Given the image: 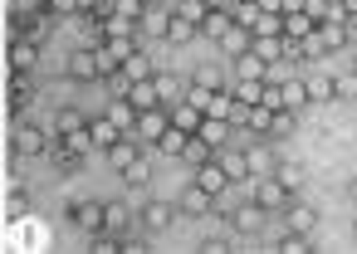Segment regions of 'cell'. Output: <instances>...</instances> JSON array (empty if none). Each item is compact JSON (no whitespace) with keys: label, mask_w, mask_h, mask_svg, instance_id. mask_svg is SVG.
Wrapping results in <instances>:
<instances>
[{"label":"cell","mask_w":357,"mask_h":254,"mask_svg":"<svg viewBox=\"0 0 357 254\" xmlns=\"http://www.w3.org/2000/svg\"><path fill=\"white\" fill-rule=\"evenodd\" d=\"M54 142H50V132L45 127H35L30 118H15V127H10V152L15 157H45Z\"/></svg>","instance_id":"1"},{"label":"cell","mask_w":357,"mask_h":254,"mask_svg":"<svg viewBox=\"0 0 357 254\" xmlns=\"http://www.w3.org/2000/svg\"><path fill=\"white\" fill-rule=\"evenodd\" d=\"M250 196H255V200H259V205H264L269 215H279V210H284V205L294 200V191H289V186H284L279 176H255Z\"/></svg>","instance_id":"2"},{"label":"cell","mask_w":357,"mask_h":254,"mask_svg":"<svg viewBox=\"0 0 357 254\" xmlns=\"http://www.w3.org/2000/svg\"><path fill=\"white\" fill-rule=\"evenodd\" d=\"M103 215H108V200H69V225L84 235H98Z\"/></svg>","instance_id":"3"},{"label":"cell","mask_w":357,"mask_h":254,"mask_svg":"<svg viewBox=\"0 0 357 254\" xmlns=\"http://www.w3.org/2000/svg\"><path fill=\"white\" fill-rule=\"evenodd\" d=\"M264 220H269V210L250 196L245 205H230V220H225V225H230V230H240V235H264Z\"/></svg>","instance_id":"4"},{"label":"cell","mask_w":357,"mask_h":254,"mask_svg":"<svg viewBox=\"0 0 357 254\" xmlns=\"http://www.w3.org/2000/svg\"><path fill=\"white\" fill-rule=\"evenodd\" d=\"M35 98H40V88H35V79L30 74H10V118H30V108H35Z\"/></svg>","instance_id":"5"},{"label":"cell","mask_w":357,"mask_h":254,"mask_svg":"<svg viewBox=\"0 0 357 254\" xmlns=\"http://www.w3.org/2000/svg\"><path fill=\"white\" fill-rule=\"evenodd\" d=\"M279 230H303V235H313V230H318V210L294 196V200L279 210Z\"/></svg>","instance_id":"6"},{"label":"cell","mask_w":357,"mask_h":254,"mask_svg":"<svg viewBox=\"0 0 357 254\" xmlns=\"http://www.w3.org/2000/svg\"><path fill=\"white\" fill-rule=\"evenodd\" d=\"M167 127H172V108H167V103H162V108H147V113H142V122H137V142L157 152V137H162Z\"/></svg>","instance_id":"7"},{"label":"cell","mask_w":357,"mask_h":254,"mask_svg":"<svg viewBox=\"0 0 357 254\" xmlns=\"http://www.w3.org/2000/svg\"><path fill=\"white\" fill-rule=\"evenodd\" d=\"M176 215H181V205H172V200H147L137 220H142V230L162 235V230H172V225H176Z\"/></svg>","instance_id":"8"},{"label":"cell","mask_w":357,"mask_h":254,"mask_svg":"<svg viewBox=\"0 0 357 254\" xmlns=\"http://www.w3.org/2000/svg\"><path fill=\"white\" fill-rule=\"evenodd\" d=\"M196 35H201V25H196L191 15H181V10H172V15L162 20V40H167V45H191Z\"/></svg>","instance_id":"9"},{"label":"cell","mask_w":357,"mask_h":254,"mask_svg":"<svg viewBox=\"0 0 357 254\" xmlns=\"http://www.w3.org/2000/svg\"><path fill=\"white\" fill-rule=\"evenodd\" d=\"M69 79H74V84H93V79H103V69H98V49H93V45L69 54Z\"/></svg>","instance_id":"10"},{"label":"cell","mask_w":357,"mask_h":254,"mask_svg":"<svg viewBox=\"0 0 357 254\" xmlns=\"http://www.w3.org/2000/svg\"><path fill=\"white\" fill-rule=\"evenodd\" d=\"M10 74H35L40 69V45L35 40H10Z\"/></svg>","instance_id":"11"},{"label":"cell","mask_w":357,"mask_h":254,"mask_svg":"<svg viewBox=\"0 0 357 254\" xmlns=\"http://www.w3.org/2000/svg\"><path fill=\"white\" fill-rule=\"evenodd\" d=\"M176 205H181V215H215V191H206V186H196V181H191V186L181 191V200H176Z\"/></svg>","instance_id":"12"},{"label":"cell","mask_w":357,"mask_h":254,"mask_svg":"<svg viewBox=\"0 0 357 254\" xmlns=\"http://www.w3.org/2000/svg\"><path fill=\"white\" fill-rule=\"evenodd\" d=\"M103 230L123 239V235H132V230H142V220H137V215H132V210H128L123 200H108V215H103Z\"/></svg>","instance_id":"13"},{"label":"cell","mask_w":357,"mask_h":254,"mask_svg":"<svg viewBox=\"0 0 357 254\" xmlns=\"http://www.w3.org/2000/svg\"><path fill=\"white\" fill-rule=\"evenodd\" d=\"M191 181H196V186H206V191H215V196H220V191H230V186H235V181H230V176H225V166H220V161H215V157H206V161H201V166H196V176H191Z\"/></svg>","instance_id":"14"},{"label":"cell","mask_w":357,"mask_h":254,"mask_svg":"<svg viewBox=\"0 0 357 254\" xmlns=\"http://www.w3.org/2000/svg\"><path fill=\"white\" fill-rule=\"evenodd\" d=\"M157 88H162V103H167V108H176V103L186 98L191 79H181L176 69H157Z\"/></svg>","instance_id":"15"},{"label":"cell","mask_w":357,"mask_h":254,"mask_svg":"<svg viewBox=\"0 0 357 254\" xmlns=\"http://www.w3.org/2000/svg\"><path fill=\"white\" fill-rule=\"evenodd\" d=\"M137 113H147V108H162V88H157V79H137L128 93H123Z\"/></svg>","instance_id":"16"},{"label":"cell","mask_w":357,"mask_h":254,"mask_svg":"<svg viewBox=\"0 0 357 254\" xmlns=\"http://www.w3.org/2000/svg\"><path fill=\"white\" fill-rule=\"evenodd\" d=\"M142 152H147V147H142L137 137H123V142H113V147H108V166H113V171H128Z\"/></svg>","instance_id":"17"},{"label":"cell","mask_w":357,"mask_h":254,"mask_svg":"<svg viewBox=\"0 0 357 254\" xmlns=\"http://www.w3.org/2000/svg\"><path fill=\"white\" fill-rule=\"evenodd\" d=\"M230 132H235V127H230L225 118H211V113H206V122H201V132H196V137H201L211 152H220V147L230 142Z\"/></svg>","instance_id":"18"},{"label":"cell","mask_w":357,"mask_h":254,"mask_svg":"<svg viewBox=\"0 0 357 254\" xmlns=\"http://www.w3.org/2000/svg\"><path fill=\"white\" fill-rule=\"evenodd\" d=\"M108 118H113V122H118L128 137H137V122H142V113H137L128 98H113V103H108Z\"/></svg>","instance_id":"19"},{"label":"cell","mask_w":357,"mask_h":254,"mask_svg":"<svg viewBox=\"0 0 357 254\" xmlns=\"http://www.w3.org/2000/svg\"><path fill=\"white\" fill-rule=\"evenodd\" d=\"M89 132H93V142H98V152H108L113 142H123L128 132L113 122V118H89Z\"/></svg>","instance_id":"20"},{"label":"cell","mask_w":357,"mask_h":254,"mask_svg":"<svg viewBox=\"0 0 357 254\" xmlns=\"http://www.w3.org/2000/svg\"><path fill=\"white\" fill-rule=\"evenodd\" d=\"M264 64H289L284 59V35H255V45H250Z\"/></svg>","instance_id":"21"},{"label":"cell","mask_w":357,"mask_h":254,"mask_svg":"<svg viewBox=\"0 0 357 254\" xmlns=\"http://www.w3.org/2000/svg\"><path fill=\"white\" fill-rule=\"evenodd\" d=\"M245 161H250V176H274V166H279V157L269 152V137H264V147H250Z\"/></svg>","instance_id":"22"},{"label":"cell","mask_w":357,"mask_h":254,"mask_svg":"<svg viewBox=\"0 0 357 254\" xmlns=\"http://www.w3.org/2000/svg\"><path fill=\"white\" fill-rule=\"evenodd\" d=\"M250 45H255V30H245V25H230V30L220 35V49H225L230 59H235V54H245Z\"/></svg>","instance_id":"23"},{"label":"cell","mask_w":357,"mask_h":254,"mask_svg":"<svg viewBox=\"0 0 357 254\" xmlns=\"http://www.w3.org/2000/svg\"><path fill=\"white\" fill-rule=\"evenodd\" d=\"M235 79H269V64L255 49H245V54H235Z\"/></svg>","instance_id":"24"},{"label":"cell","mask_w":357,"mask_h":254,"mask_svg":"<svg viewBox=\"0 0 357 254\" xmlns=\"http://www.w3.org/2000/svg\"><path fill=\"white\" fill-rule=\"evenodd\" d=\"M303 88H308V103H328V98H337L333 74H303Z\"/></svg>","instance_id":"25"},{"label":"cell","mask_w":357,"mask_h":254,"mask_svg":"<svg viewBox=\"0 0 357 254\" xmlns=\"http://www.w3.org/2000/svg\"><path fill=\"white\" fill-rule=\"evenodd\" d=\"M201 122H206V113H201V108H191L186 98L172 108V127H181V132H201Z\"/></svg>","instance_id":"26"},{"label":"cell","mask_w":357,"mask_h":254,"mask_svg":"<svg viewBox=\"0 0 357 254\" xmlns=\"http://www.w3.org/2000/svg\"><path fill=\"white\" fill-rule=\"evenodd\" d=\"M50 157H54V166H59V171H64V176H74V171H79V166H84V152H74V147H69V142H64V137H59V142H54V147H50Z\"/></svg>","instance_id":"27"},{"label":"cell","mask_w":357,"mask_h":254,"mask_svg":"<svg viewBox=\"0 0 357 254\" xmlns=\"http://www.w3.org/2000/svg\"><path fill=\"white\" fill-rule=\"evenodd\" d=\"M215 161L225 166V176H230V181H245V176H250V161H245V152H235V147H220V152H215Z\"/></svg>","instance_id":"28"},{"label":"cell","mask_w":357,"mask_h":254,"mask_svg":"<svg viewBox=\"0 0 357 254\" xmlns=\"http://www.w3.org/2000/svg\"><path fill=\"white\" fill-rule=\"evenodd\" d=\"M274 249H279V254H308V249H313V235H303V230H279Z\"/></svg>","instance_id":"29"},{"label":"cell","mask_w":357,"mask_h":254,"mask_svg":"<svg viewBox=\"0 0 357 254\" xmlns=\"http://www.w3.org/2000/svg\"><path fill=\"white\" fill-rule=\"evenodd\" d=\"M123 74H128L132 84H137V79H157V64H152V54H147V49H137L132 59H123Z\"/></svg>","instance_id":"30"},{"label":"cell","mask_w":357,"mask_h":254,"mask_svg":"<svg viewBox=\"0 0 357 254\" xmlns=\"http://www.w3.org/2000/svg\"><path fill=\"white\" fill-rule=\"evenodd\" d=\"M294 132H298V113L279 108V113H274V122H269V142H284V137H294Z\"/></svg>","instance_id":"31"},{"label":"cell","mask_w":357,"mask_h":254,"mask_svg":"<svg viewBox=\"0 0 357 254\" xmlns=\"http://www.w3.org/2000/svg\"><path fill=\"white\" fill-rule=\"evenodd\" d=\"M191 137H196V132H181V127H167V132L157 137V152H167V157H181Z\"/></svg>","instance_id":"32"},{"label":"cell","mask_w":357,"mask_h":254,"mask_svg":"<svg viewBox=\"0 0 357 254\" xmlns=\"http://www.w3.org/2000/svg\"><path fill=\"white\" fill-rule=\"evenodd\" d=\"M230 25H235V15H230V10H206V20H201V35L220 40V35H225Z\"/></svg>","instance_id":"33"},{"label":"cell","mask_w":357,"mask_h":254,"mask_svg":"<svg viewBox=\"0 0 357 254\" xmlns=\"http://www.w3.org/2000/svg\"><path fill=\"white\" fill-rule=\"evenodd\" d=\"M313 30H318V20H313L308 10H294V15H284V35L303 40V35H313Z\"/></svg>","instance_id":"34"},{"label":"cell","mask_w":357,"mask_h":254,"mask_svg":"<svg viewBox=\"0 0 357 254\" xmlns=\"http://www.w3.org/2000/svg\"><path fill=\"white\" fill-rule=\"evenodd\" d=\"M89 118L79 113V108H59V118H54V137H69V132H79Z\"/></svg>","instance_id":"35"},{"label":"cell","mask_w":357,"mask_h":254,"mask_svg":"<svg viewBox=\"0 0 357 254\" xmlns=\"http://www.w3.org/2000/svg\"><path fill=\"white\" fill-rule=\"evenodd\" d=\"M215 93H220V88H211V84H201V79H191V88H186V103H191V108H201V113H206V108H211V98H215Z\"/></svg>","instance_id":"36"},{"label":"cell","mask_w":357,"mask_h":254,"mask_svg":"<svg viewBox=\"0 0 357 254\" xmlns=\"http://www.w3.org/2000/svg\"><path fill=\"white\" fill-rule=\"evenodd\" d=\"M308 103V88H303V79H284V108L289 113H298Z\"/></svg>","instance_id":"37"},{"label":"cell","mask_w":357,"mask_h":254,"mask_svg":"<svg viewBox=\"0 0 357 254\" xmlns=\"http://www.w3.org/2000/svg\"><path fill=\"white\" fill-rule=\"evenodd\" d=\"M147 152H152V147H147ZM147 152L123 171V181H128V186H147V181H152V161H147Z\"/></svg>","instance_id":"38"},{"label":"cell","mask_w":357,"mask_h":254,"mask_svg":"<svg viewBox=\"0 0 357 254\" xmlns=\"http://www.w3.org/2000/svg\"><path fill=\"white\" fill-rule=\"evenodd\" d=\"M230 15H235V25H245V30H255V25H259V15H264V10H259V0H240V6H235V10H230Z\"/></svg>","instance_id":"39"},{"label":"cell","mask_w":357,"mask_h":254,"mask_svg":"<svg viewBox=\"0 0 357 254\" xmlns=\"http://www.w3.org/2000/svg\"><path fill=\"white\" fill-rule=\"evenodd\" d=\"M235 98H240V103H259V98H264V79H240V84H235Z\"/></svg>","instance_id":"40"},{"label":"cell","mask_w":357,"mask_h":254,"mask_svg":"<svg viewBox=\"0 0 357 254\" xmlns=\"http://www.w3.org/2000/svg\"><path fill=\"white\" fill-rule=\"evenodd\" d=\"M274 176H279V181H284V186H289V191H294V196H298V191H303V171H298V166H294V161H279V166H274Z\"/></svg>","instance_id":"41"},{"label":"cell","mask_w":357,"mask_h":254,"mask_svg":"<svg viewBox=\"0 0 357 254\" xmlns=\"http://www.w3.org/2000/svg\"><path fill=\"white\" fill-rule=\"evenodd\" d=\"M333 88H337V98H357V69L347 64L342 74H333Z\"/></svg>","instance_id":"42"},{"label":"cell","mask_w":357,"mask_h":254,"mask_svg":"<svg viewBox=\"0 0 357 254\" xmlns=\"http://www.w3.org/2000/svg\"><path fill=\"white\" fill-rule=\"evenodd\" d=\"M269 122H274V113H269L264 103H255V113H250V132H255V137H269Z\"/></svg>","instance_id":"43"},{"label":"cell","mask_w":357,"mask_h":254,"mask_svg":"<svg viewBox=\"0 0 357 254\" xmlns=\"http://www.w3.org/2000/svg\"><path fill=\"white\" fill-rule=\"evenodd\" d=\"M250 113H255V103H240V98H235L230 113H225V122H230V127H250Z\"/></svg>","instance_id":"44"},{"label":"cell","mask_w":357,"mask_h":254,"mask_svg":"<svg viewBox=\"0 0 357 254\" xmlns=\"http://www.w3.org/2000/svg\"><path fill=\"white\" fill-rule=\"evenodd\" d=\"M230 249H235L230 235H206V239H201V254H230Z\"/></svg>","instance_id":"45"},{"label":"cell","mask_w":357,"mask_h":254,"mask_svg":"<svg viewBox=\"0 0 357 254\" xmlns=\"http://www.w3.org/2000/svg\"><path fill=\"white\" fill-rule=\"evenodd\" d=\"M181 157H186V161H191V166H201V161H206V157H215V152H211V147H206V142H201V137H191V142H186V152H181Z\"/></svg>","instance_id":"46"},{"label":"cell","mask_w":357,"mask_h":254,"mask_svg":"<svg viewBox=\"0 0 357 254\" xmlns=\"http://www.w3.org/2000/svg\"><path fill=\"white\" fill-rule=\"evenodd\" d=\"M45 10L54 20H69V15H79V0H45Z\"/></svg>","instance_id":"47"},{"label":"cell","mask_w":357,"mask_h":254,"mask_svg":"<svg viewBox=\"0 0 357 254\" xmlns=\"http://www.w3.org/2000/svg\"><path fill=\"white\" fill-rule=\"evenodd\" d=\"M172 10H181V15H191V20H196V25H201V20H206V10H211V6H206V0H176V6H172Z\"/></svg>","instance_id":"48"},{"label":"cell","mask_w":357,"mask_h":254,"mask_svg":"<svg viewBox=\"0 0 357 254\" xmlns=\"http://www.w3.org/2000/svg\"><path fill=\"white\" fill-rule=\"evenodd\" d=\"M230 103H235V93H225V88H220V93L211 98V108H206V113H211V118H225V113H230Z\"/></svg>","instance_id":"49"},{"label":"cell","mask_w":357,"mask_h":254,"mask_svg":"<svg viewBox=\"0 0 357 254\" xmlns=\"http://www.w3.org/2000/svg\"><path fill=\"white\" fill-rule=\"evenodd\" d=\"M191 79H201V84H211V88H220V69H215V64H201V69H196Z\"/></svg>","instance_id":"50"},{"label":"cell","mask_w":357,"mask_h":254,"mask_svg":"<svg viewBox=\"0 0 357 254\" xmlns=\"http://www.w3.org/2000/svg\"><path fill=\"white\" fill-rule=\"evenodd\" d=\"M142 249H147L142 235H123V254H142Z\"/></svg>","instance_id":"51"},{"label":"cell","mask_w":357,"mask_h":254,"mask_svg":"<svg viewBox=\"0 0 357 254\" xmlns=\"http://www.w3.org/2000/svg\"><path fill=\"white\" fill-rule=\"evenodd\" d=\"M342 191H347V200L357 205V176H347V186H342Z\"/></svg>","instance_id":"52"},{"label":"cell","mask_w":357,"mask_h":254,"mask_svg":"<svg viewBox=\"0 0 357 254\" xmlns=\"http://www.w3.org/2000/svg\"><path fill=\"white\" fill-rule=\"evenodd\" d=\"M211 10H235V0H206Z\"/></svg>","instance_id":"53"},{"label":"cell","mask_w":357,"mask_h":254,"mask_svg":"<svg viewBox=\"0 0 357 254\" xmlns=\"http://www.w3.org/2000/svg\"><path fill=\"white\" fill-rule=\"evenodd\" d=\"M308 0H284V15H294V10H303Z\"/></svg>","instance_id":"54"},{"label":"cell","mask_w":357,"mask_h":254,"mask_svg":"<svg viewBox=\"0 0 357 254\" xmlns=\"http://www.w3.org/2000/svg\"><path fill=\"white\" fill-rule=\"evenodd\" d=\"M98 10V0H79V15H93Z\"/></svg>","instance_id":"55"},{"label":"cell","mask_w":357,"mask_h":254,"mask_svg":"<svg viewBox=\"0 0 357 254\" xmlns=\"http://www.w3.org/2000/svg\"><path fill=\"white\" fill-rule=\"evenodd\" d=\"M352 69H357V54H352Z\"/></svg>","instance_id":"56"},{"label":"cell","mask_w":357,"mask_h":254,"mask_svg":"<svg viewBox=\"0 0 357 254\" xmlns=\"http://www.w3.org/2000/svg\"><path fill=\"white\" fill-rule=\"evenodd\" d=\"M352 235H357V220H352Z\"/></svg>","instance_id":"57"},{"label":"cell","mask_w":357,"mask_h":254,"mask_svg":"<svg viewBox=\"0 0 357 254\" xmlns=\"http://www.w3.org/2000/svg\"><path fill=\"white\" fill-rule=\"evenodd\" d=\"M235 6H240V0H235Z\"/></svg>","instance_id":"58"}]
</instances>
